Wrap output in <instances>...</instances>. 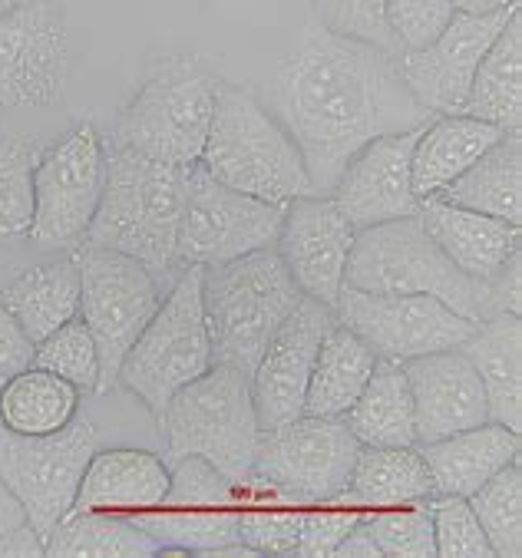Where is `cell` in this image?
<instances>
[{"mask_svg":"<svg viewBox=\"0 0 522 558\" xmlns=\"http://www.w3.org/2000/svg\"><path fill=\"white\" fill-rule=\"evenodd\" d=\"M278 113L304 156L315 195H328L371 140L437 120L403 86L397 57L321 27L281 63Z\"/></svg>","mask_w":522,"mask_h":558,"instance_id":"obj_1","label":"cell"},{"mask_svg":"<svg viewBox=\"0 0 522 558\" xmlns=\"http://www.w3.org/2000/svg\"><path fill=\"white\" fill-rule=\"evenodd\" d=\"M344 284L377 294H434L476 324L502 311L519 314V258H512L496 278L476 281L437 248L421 215L361 229L348 258Z\"/></svg>","mask_w":522,"mask_h":558,"instance_id":"obj_2","label":"cell"},{"mask_svg":"<svg viewBox=\"0 0 522 558\" xmlns=\"http://www.w3.org/2000/svg\"><path fill=\"white\" fill-rule=\"evenodd\" d=\"M195 166L222 185L278 208L301 195H315L294 136L252 89L232 83L219 86L213 126Z\"/></svg>","mask_w":522,"mask_h":558,"instance_id":"obj_3","label":"cell"},{"mask_svg":"<svg viewBox=\"0 0 522 558\" xmlns=\"http://www.w3.org/2000/svg\"><path fill=\"white\" fill-rule=\"evenodd\" d=\"M185 182L189 169L117 146L107 153V182L83 245L130 255L149 271L172 268Z\"/></svg>","mask_w":522,"mask_h":558,"instance_id":"obj_4","label":"cell"},{"mask_svg":"<svg viewBox=\"0 0 522 558\" xmlns=\"http://www.w3.org/2000/svg\"><path fill=\"white\" fill-rule=\"evenodd\" d=\"M301 298V288L275 248L202 268V311L213 341V364L252 374Z\"/></svg>","mask_w":522,"mask_h":558,"instance_id":"obj_5","label":"cell"},{"mask_svg":"<svg viewBox=\"0 0 522 558\" xmlns=\"http://www.w3.org/2000/svg\"><path fill=\"white\" fill-rule=\"evenodd\" d=\"M169 460L198 457L213 463L235 489L252 476L262 423L252 403L248 374L213 364L202 377L175 390L159 413Z\"/></svg>","mask_w":522,"mask_h":558,"instance_id":"obj_6","label":"cell"},{"mask_svg":"<svg viewBox=\"0 0 522 558\" xmlns=\"http://www.w3.org/2000/svg\"><path fill=\"white\" fill-rule=\"evenodd\" d=\"M219 86L222 80L202 70L195 60L159 63L120 113L117 146L156 162L192 169L213 126Z\"/></svg>","mask_w":522,"mask_h":558,"instance_id":"obj_7","label":"cell"},{"mask_svg":"<svg viewBox=\"0 0 522 558\" xmlns=\"http://www.w3.org/2000/svg\"><path fill=\"white\" fill-rule=\"evenodd\" d=\"M208 367H213V341L202 311V268L189 265L123 357L117 384L143 400L159 420L169 397Z\"/></svg>","mask_w":522,"mask_h":558,"instance_id":"obj_8","label":"cell"},{"mask_svg":"<svg viewBox=\"0 0 522 558\" xmlns=\"http://www.w3.org/2000/svg\"><path fill=\"white\" fill-rule=\"evenodd\" d=\"M361 442L341 416H294L262 429L252 476L245 486L275 493L298 506L341 499ZM242 486V489H245Z\"/></svg>","mask_w":522,"mask_h":558,"instance_id":"obj_9","label":"cell"},{"mask_svg":"<svg viewBox=\"0 0 522 558\" xmlns=\"http://www.w3.org/2000/svg\"><path fill=\"white\" fill-rule=\"evenodd\" d=\"M80 268V320L89 327L99 351V393L117 387V374L130 348L162 304L156 275L120 252L89 248L76 255Z\"/></svg>","mask_w":522,"mask_h":558,"instance_id":"obj_10","label":"cell"},{"mask_svg":"<svg viewBox=\"0 0 522 558\" xmlns=\"http://www.w3.org/2000/svg\"><path fill=\"white\" fill-rule=\"evenodd\" d=\"M107 182V146L89 123L63 133L34 162V218L27 239L44 252H73L86 242Z\"/></svg>","mask_w":522,"mask_h":558,"instance_id":"obj_11","label":"cell"},{"mask_svg":"<svg viewBox=\"0 0 522 558\" xmlns=\"http://www.w3.org/2000/svg\"><path fill=\"white\" fill-rule=\"evenodd\" d=\"M281 232V208L222 185L202 166L189 169L185 205L175 239V262L216 268L242 255L275 248Z\"/></svg>","mask_w":522,"mask_h":558,"instance_id":"obj_12","label":"cell"},{"mask_svg":"<svg viewBox=\"0 0 522 558\" xmlns=\"http://www.w3.org/2000/svg\"><path fill=\"white\" fill-rule=\"evenodd\" d=\"M96 453V426L76 416L50 436H21L0 426V483L27 509L40 538L73 509L83 470Z\"/></svg>","mask_w":522,"mask_h":558,"instance_id":"obj_13","label":"cell"},{"mask_svg":"<svg viewBox=\"0 0 522 558\" xmlns=\"http://www.w3.org/2000/svg\"><path fill=\"white\" fill-rule=\"evenodd\" d=\"M335 317L380 357V361H413L437 351H457L476 320L457 314L434 294H377L341 288L335 301Z\"/></svg>","mask_w":522,"mask_h":558,"instance_id":"obj_14","label":"cell"},{"mask_svg":"<svg viewBox=\"0 0 522 558\" xmlns=\"http://www.w3.org/2000/svg\"><path fill=\"white\" fill-rule=\"evenodd\" d=\"M169 493L156 509L133 515L162 551L208 555L239 542V489L198 457L169 463Z\"/></svg>","mask_w":522,"mask_h":558,"instance_id":"obj_15","label":"cell"},{"mask_svg":"<svg viewBox=\"0 0 522 558\" xmlns=\"http://www.w3.org/2000/svg\"><path fill=\"white\" fill-rule=\"evenodd\" d=\"M70 73L66 24L53 0H24L0 17V109H37Z\"/></svg>","mask_w":522,"mask_h":558,"instance_id":"obj_16","label":"cell"},{"mask_svg":"<svg viewBox=\"0 0 522 558\" xmlns=\"http://www.w3.org/2000/svg\"><path fill=\"white\" fill-rule=\"evenodd\" d=\"M519 8L496 14H453L447 31L424 50H410L397 57V70L410 96L430 117H460L476 76L479 60Z\"/></svg>","mask_w":522,"mask_h":558,"instance_id":"obj_17","label":"cell"},{"mask_svg":"<svg viewBox=\"0 0 522 558\" xmlns=\"http://www.w3.org/2000/svg\"><path fill=\"white\" fill-rule=\"evenodd\" d=\"M335 324H338L335 307L315 298H301L298 307L275 330V338L268 341L255 371L248 374L252 403L262 429L301 416L311 371H315L318 351Z\"/></svg>","mask_w":522,"mask_h":558,"instance_id":"obj_18","label":"cell"},{"mask_svg":"<svg viewBox=\"0 0 522 558\" xmlns=\"http://www.w3.org/2000/svg\"><path fill=\"white\" fill-rule=\"evenodd\" d=\"M357 229L331 195H301L281 208V232L275 252L291 271L304 298L335 307Z\"/></svg>","mask_w":522,"mask_h":558,"instance_id":"obj_19","label":"cell"},{"mask_svg":"<svg viewBox=\"0 0 522 558\" xmlns=\"http://www.w3.org/2000/svg\"><path fill=\"white\" fill-rule=\"evenodd\" d=\"M421 130L377 136L367 146H361L341 169L328 195L357 232L421 211V198L413 192L410 175L413 146Z\"/></svg>","mask_w":522,"mask_h":558,"instance_id":"obj_20","label":"cell"},{"mask_svg":"<svg viewBox=\"0 0 522 558\" xmlns=\"http://www.w3.org/2000/svg\"><path fill=\"white\" fill-rule=\"evenodd\" d=\"M403 374L413 397L416 446L489 420L486 390L460 348L403 361Z\"/></svg>","mask_w":522,"mask_h":558,"instance_id":"obj_21","label":"cell"},{"mask_svg":"<svg viewBox=\"0 0 522 558\" xmlns=\"http://www.w3.org/2000/svg\"><path fill=\"white\" fill-rule=\"evenodd\" d=\"M416 215H421L424 229L437 242V248L463 275L476 281L496 278L512 258H519L522 226H512V221L479 215L444 198H424Z\"/></svg>","mask_w":522,"mask_h":558,"instance_id":"obj_22","label":"cell"},{"mask_svg":"<svg viewBox=\"0 0 522 558\" xmlns=\"http://www.w3.org/2000/svg\"><path fill=\"white\" fill-rule=\"evenodd\" d=\"M172 470L149 450H96L83 470L73 509L76 512H120L139 515L156 509L169 493Z\"/></svg>","mask_w":522,"mask_h":558,"instance_id":"obj_23","label":"cell"},{"mask_svg":"<svg viewBox=\"0 0 522 558\" xmlns=\"http://www.w3.org/2000/svg\"><path fill=\"white\" fill-rule=\"evenodd\" d=\"M519 450H522L519 433L493 420L421 446L437 493L447 496L476 493L502 466L519 463Z\"/></svg>","mask_w":522,"mask_h":558,"instance_id":"obj_24","label":"cell"},{"mask_svg":"<svg viewBox=\"0 0 522 558\" xmlns=\"http://www.w3.org/2000/svg\"><path fill=\"white\" fill-rule=\"evenodd\" d=\"M466 361L473 364L486 403L489 420L522 433V324L519 314H493L476 324V330L460 344Z\"/></svg>","mask_w":522,"mask_h":558,"instance_id":"obj_25","label":"cell"},{"mask_svg":"<svg viewBox=\"0 0 522 558\" xmlns=\"http://www.w3.org/2000/svg\"><path fill=\"white\" fill-rule=\"evenodd\" d=\"M437 496L421 446H361L344 502L371 512L390 506L427 502Z\"/></svg>","mask_w":522,"mask_h":558,"instance_id":"obj_26","label":"cell"},{"mask_svg":"<svg viewBox=\"0 0 522 558\" xmlns=\"http://www.w3.org/2000/svg\"><path fill=\"white\" fill-rule=\"evenodd\" d=\"M506 133L473 120V117H437L434 123H427L416 136L413 146V162H410V175H413V192L416 198H434L440 195L453 179H460L489 146H496Z\"/></svg>","mask_w":522,"mask_h":558,"instance_id":"obj_27","label":"cell"},{"mask_svg":"<svg viewBox=\"0 0 522 558\" xmlns=\"http://www.w3.org/2000/svg\"><path fill=\"white\" fill-rule=\"evenodd\" d=\"M463 117L483 120L502 133L522 130V11H515L470 83Z\"/></svg>","mask_w":522,"mask_h":558,"instance_id":"obj_28","label":"cell"},{"mask_svg":"<svg viewBox=\"0 0 522 558\" xmlns=\"http://www.w3.org/2000/svg\"><path fill=\"white\" fill-rule=\"evenodd\" d=\"M14 320L27 330V338L40 344L47 333L80 317V268L76 258H57L21 271L11 284L0 288Z\"/></svg>","mask_w":522,"mask_h":558,"instance_id":"obj_29","label":"cell"},{"mask_svg":"<svg viewBox=\"0 0 522 558\" xmlns=\"http://www.w3.org/2000/svg\"><path fill=\"white\" fill-rule=\"evenodd\" d=\"M434 198L522 226V140L519 133H506L496 146H489L460 179H453Z\"/></svg>","mask_w":522,"mask_h":558,"instance_id":"obj_30","label":"cell"},{"mask_svg":"<svg viewBox=\"0 0 522 558\" xmlns=\"http://www.w3.org/2000/svg\"><path fill=\"white\" fill-rule=\"evenodd\" d=\"M341 420L361 446H416L413 397L403 364L377 357L367 387Z\"/></svg>","mask_w":522,"mask_h":558,"instance_id":"obj_31","label":"cell"},{"mask_svg":"<svg viewBox=\"0 0 522 558\" xmlns=\"http://www.w3.org/2000/svg\"><path fill=\"white\" fill-rule=\"evenodd\" d=\"M377 367V354L344 324H335L318 351L311 384L304 393L307 416H344L348 407L361 397L371 374Z\"/></svg>","mask_w":522,"mask_h":558,"instance_id":"obj_32","label":"cell"},{"mask_svg":"<svg viewBox=\"0 0 522 558\" xmlns=\"http://www.w3.org/2000/svg\"><path fill=\"white\" fill-rule=\"evenodd\" d=\"M80 390L63 377L27 367L0 380V426L21 436H50L70 426L80 413Z\"/></svg>","mask_w":522,"mask_h":558,"instance_id":"obj_33","label":"cell"},{"mask_svg":"<svg viewBox=\"0 0 522 558\" xmlns=\"http://www.w3.org/2000/svg\"><path fill=\"white\" fill-rule=\"evenodd\" d=\"M44 548L53 558H143L162 551L133 515L76 509L53 525Z\"/></svg>","mask_w":522,"mask_h":558,"instance_id":"obj_34","label":"cell"},{"mask_svg":"<svg viewBox=\"0 0 522 558\" xmlns=\"http://www.w3.org/2000/svg\"><path fill=\"white\" fill-rule=\"evenodd\" d=\"M466 502L483 525L493 558H519L522 555V473H519V463L502 466L476 493H470Z\"/></svg>","mask_w":522,"mask_h":558,"instance_id":"obj_35","label":"cell"},{"mask_svg":"<svg viewBox=\"0 0 522 558\" xmlns=\"http://www.w3.org/2000/svg\"><path fill=\"white\" fill-rule=\"evenodd\" d=\"M304 509L307 506L245 486L239 489V542L255 555H294Z\"/></svg>","mask_w":522,"mask_h":558,"instance_id":"obj_36","label":"cell"},{"mask_svg":"<svg viewBox=\"0 0 522 558\" xmlns=\"http://www.w3.org/2000/svg\"><path fill=\"white\" fill-rule=\"evenodd\" d=\"M37 156V143L21 136H0V245L27 239L31 232Z\"/></svg>","mask_w":522,"mask_h":558,"instance_id":"obj_37","label":"cell"},{"mask_svg":"<svg viewBox=\"0 0 522 558\" xmlns=\"http://www.w3.org/2000/svg\"><path fill=\"white\" fill-rule=\"evenodd\" d=\"M34 367L63 377L80 393H99V351L89 327L80 317L66 320L34 348Z\"/></svg>","mask_w":522,"mask_h":558,"instance_id":"obj_38","label":"cell"},{"mask_svg":"<svg viewBox=\"0 0 522 558\" xmlns=\"http://www.w3.org/2000/svg\"><path fill=\"white\" fill-rule=\"evenodd\" d=\"M364 529L371 532L380 555H390V558H434L437 555L434 515L427 502L371 509L364 512Z\"/></svg>","mask_w":522,"mask_h":558,"instance_id":"obj_39","label":"cell"},{"mask_svg":"<svg viewBox=\"0 0 522 558\" xmlns=\"http://www.w3.org/2000/svg\"><path fill=\"white\" fill-rule=\"evenodd\" d=\"M321 31L377 47L397 57V40L387 27V0H318Z\"/></svg>","mask_w":522,"mask_h":558,"instance_id":"obj_40","label":"cell"},{"mask_svg":"<svg viewBox=\"0 0 522 558\" xmlns=\"http://www.w3.org/2000/svg\"><path fill=\"white\" fill-rule=\"evenodd\" d=\"M430 515H434V538H437V555L444 558H493V548L483 535V525L476 512L470 509L466 496H447L437 493L427 499Z\"/></svg>","mask_w":522,"mask_h":558,"instance_id":"obj_41","label":"cell"},{"mask_svg":"<svg viewBox=\"0 0 522 558\" xmlns=\"http://www.w3.org/2000/svg\"><path fill=\"white\" fill-rule=\"evenodd\" d=\"M453 14V0H387V27L400 53L424 50L427 44H434L447 31Z\"/></svg>","mask_w":522,"mask_h":558,"instance_id":"obj_42","label":"cell"},{"mask_svg":"<svg viewBox=\"0 0 522 558\" xmlns=\"http://www.w3.org/2000/svg\"><path fill=\"white\" fill-rule=\"evenodd\" d=\"M364 519V509L344 502V499H331V502H318L307 506L304 519H301V535H298V548L294 555H307V558H325L335 555V548L344 542V535Z\"/></svg>","mask_w":522,"mask_h":558,"instance_id":"obj_43","label":"cell"},{"mask_svg":"<svg viewBox=\"0 0 522 558\" xmlns=\"http://www.w3.org/2000/svg\"><path fill=\"white\" fill-rule=\"evenodd\" d=\"M34 341L27 330L14 320V314L0 304V380H8L34 364Z\"/></svg>","mask_w":522,"mask_h":558,"instance_id":"obj_44","label":"cell"},{"mask_svg":"<svg viewBox=\"0 0 522 558\" xmlns=\"http://www.w3.org/2000/svg\"><path fill=\"white\" fill-rule=\"evenodd\" d=\"M31 519H27V509H24V502L0 483V542H4L11 532H17V529H24Z\"/></svg>","mask_w":522,"mask_h":558,"instance_id":"obj_45","label":"cell"},{"mask_svg":"<svg viewBox=\"0 0 522 558\" xmlns=\"http://www.w3.org/2000/svg\"><path fill=\"white\" fill-rule=\"evenodd\" d=\"M335 555H338V558H380V551H377L371 532L364 529V519L344 535V542L335 548Z\"/></svg>","mask_w":522,"mask_h":558,"instance_id":"obj_46","label":"cell"},{"mask_svg":"<svg viewBox=\"0 0 522 558\" xmlns=\"http://www.w3.org/2000/svg\"><path fill=\"white\" fill-rule=\"evenodd\" d=\"M460 14H496L506 8H519V0H453Z\"/></svg>","mask_w":522,"mask_h":558,"instance_id":"obj_47","label":"cell"},{"mask_svg":"<svg viewBox=\"0 0 522 558\" xmlns=\"http://www.w3.org/2000/svg\"><path fill=\"white\" fill-rule=\"evenodd\" d=\"M17 4H24V0H0V17H4L8 11H14Z\"/></svg>","mask_w":522,"mask_h":558,"instance_id":"obj_48","label":"cell"}]
</instances>
